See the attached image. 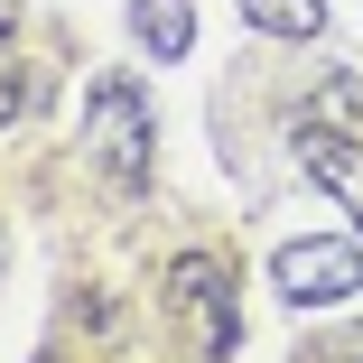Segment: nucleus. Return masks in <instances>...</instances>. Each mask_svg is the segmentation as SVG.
<instances>
[{"label": "nucleus", "instance_id": "nucleus-4", "mask_svg": "<svg viewBox=\"0 0 363 363\" xmlns=\"http://www.w3.org/2000/svg\"><path fill=\"white\" fill-rule=\"evenodd\" d=\"M298 168L354 214V233H363V140L335 130V121H298Z\"/></svg>", "mask_w": 363, "mask_h": 363}, {"label": "nucleus", "instance_id": "nucleus-3", "mask_svg": "<svg viewBox=\"0 0 363 363\" xmlns=\"http://www.w3.org/2000/svg\"><path fill=\"white\" fill-rule=\"evenodd\" d=\"M270 279H279V298L289 308H345L354 289H363V233L354 242H279V261H270Z\"/></svg>", "mask_w": 363, "mask_h": 363}, {"label": "nucleus", "instance_id": "nucleus-1", "mask_svg": "<svg viewBox=\"0 0 363 363\" xmlns=\"http://www.w3.org/2000/svg\"><path fill=\"white\" fill-rule=\"evenodd\" d=\"M150 103H140V84L130 75H103L94 84V103H84V150H94V168L121 186V196H140L150 186Z\"/></svg>", "mask_w": 363, "mask_h": 363}, {"label": "nucleus", "instance_id": "nucleus-5", "mask_svg": "<svg viewBox=\"0 0 363 363\" xmlns=\"http://www.w3.org/2000/svg\"><path fill=\"white\" fill-rule=\"evenodd\" d=\"M130 38L150 47L159 65H177L196 47V10H186V0H130Z\"/></svg>", "mask_w": 363, "mask_h": 363}, {"label": "nucleus", "instance_id": "nucleus-6", "mask_svg": "<svg viewBox=\"0 0 363 363\" xmlns=\"http://www.w3.org/2000/svg\"><path fill=\"white\" fill-rule=\"evenodd\" d=\"M242 19L261 38H317L326 28V0H242Z\"/></svg>", "mask_w": 363, "mask_h": 363}, {"label": "nucleus", "instance_id": "nucleus-7", "mask_svg": "<svg viewBox=\"0 0 363 363\" xmlns=\"http://www.w3.org/2000/svg\"><path fill=\"white\" fill-rule=\"evenodd\" d=\"M19 103H28V75H19V47H10V19H0V130L19 121Z\"/></svg>", "mask_w": 363, "mask_h": 363}, {"label": "nucleus", "instance_id": "nucleus-8", "mask_svg": "<svg viewBox=\"0 0 363 363\" xmlns=\"http://www.w3.org/2000/svg\"><path fill=\"white\" fill-rule=\"evenodd\" d=\"M38 363H56V354H38Z\"/></svg>", "mask_w": 363, "mask_h": 363}, {"label": "nucleus", "instance_id": "nucleus-2", "mask_svg": "<svg viewBox=\"0 0 363 363\" xmlns=\"http://www.w3.org/2000/svg\"><path fill=\"white\" fill-rule=\"evenodd\" d=\"M168 308H177L186 335H196V363H233L242 308H233V270L214 261V252H177V261H168Z\"/></svg>", "mask_w": 363, "mask_h": 363}]
</instances>
